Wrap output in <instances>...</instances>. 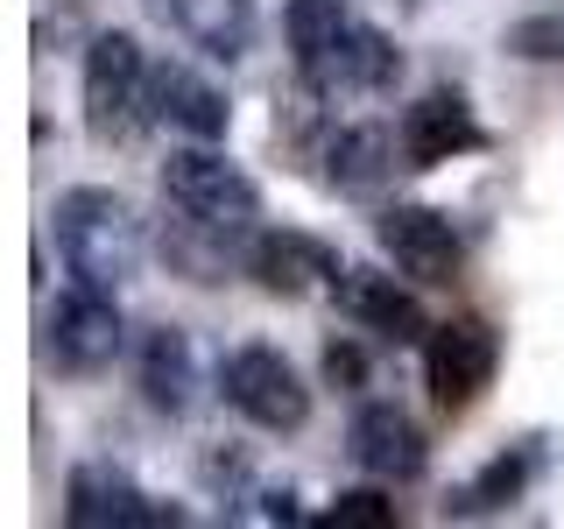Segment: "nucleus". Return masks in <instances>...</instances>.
<instances>
[{
  "instance_id": "nucleus-1",
  "label": "nucleus",
  "mask_w": 564,
  "mask_h": 529,
  "mask_svg": "<svg viewBox=\"0 0 564 529\" xmlns=\"http://www.w3.org/2000/svg\"><path fill=\"white\" fill-rule=\"evenodd\" d=\"M282 29H290L296 78L317 99H367L402 78V50L375 22H360L346 0H290Z\"/></svg>"
},
{
  "instance_id": "nucleus-2",
  "label": "nucleus",
  "mask_w": 564,
  "mask_h": 529,
  "mask_svg": "<svg viewBox=\"0 0 564 529\" xmlns=\"http://www.w3.org/2000/svg\"><path fill=\"white\" fill-rule=\"evenodd\" d=\"M50 219H57V255H64L70 282H93V290H113V296L128 290V276L141 269V219L120 191L70 184L50 205Z\"/></svg>"
},
{
  "instance_id": "nucleus-3",
  "label": "nucleus",
  "mask_w": 564,
  "mask_h": 529,
  "mask_svg": "<svg viewBox=\"0 0 564 529\" xmlns=\"http://www.w3.org/2000/svg\"><path fill=\"white\" fill-rule=\"evenodd\" d=\"M163 198L184 212L191 226H205V234H219V240L254 234V219H261L254 176H247L234 155H219L212 141L170 149V163H163Z\"/></svg>"
},
{
  "instance_id": "nucleus-4",
  "label": "nucleus",
  "mask_w": 564,
  "mask_h": 529,
  "mask_svg": "<svg viewBox=\"0 0 564 529\" xmlns=\"http://www.w3.org/2000/svg\"><path fill=\"white\" fill-rule=\"evenodd\" d=\"M149 57H141V43L128 29H106L93 35V50H85V128L93 141H128L149 114Z\"/></svg>"
},
{
  "instance_id": "nucleus-5",
  "label": "nucleus",
  "mask_w": 564,
  "mask_h": 529,
  "mask_svg": "<svg viewBox=\"0 0 564 529\" xmlns=\"http://www.w3.org/2000/svg\"><path fill=\"white\" fill-rule=\"evenodd\" d=\"M219 396L234 402L247 423H261V431H304V417H311L304 375L261 339H247L219 360Z\"/></svg>"
},
{
  "instance_id": "nucleus-6",
  "label": "nucleus",
  "mask_w": 564,
  "mask_h": 529,
  "mask_svg": "<svg viewBox=\"0 0 564 529\" xmlns=\"http://www.w3.org/2000/svg\"><path fill=\"white\" fill-rule=\"evenodd\" d=\"M494 367H501V339L487 317H452V325H431V339H423V375H431V396L445 410L480 402Z\"/></svg>"
},
{
  "instance_id": "nucleus-7",
  "label": "nucleus",
  "mask_w": 564,
  "mask_h": 529,
  "mask_svg": "<svg viewBox=\"0 0 564 529\" xmlns=\"http://www.w3.org/2000/svg\"><path fill=\"white\" fill-rule=\"evenodd\" d=\"M43 332H50V360H57L64 375H99V367L120 353V304H113V290L70 282L57 304H50Z\"/></svg>"
},
{
  "instance_id": "nucleus-8",
  "label": "nucleus",
  "mask_w": 564,
  "mask_h": 529,
  "mask_svg": "<svg viewBox=\"0 0 564 529\" xmlns=\"http://www.w3.org/2000/svg\"><path fill=\"white\" fill-rule=\"evenodd\" d=\"M381 255L395 261V276L410 282H458L466 269V247H458V226L437 205H388L375 219Z\"/></svg>"
},
{
  "instance_id": "nucleus-9",
  "label": "nucleus",
  "mask_w": 564,
  "mask_h": 529,
  "mask_svg": "<svg viewBox=\"0 0 564 529\" xmlns=\"http://www.w3.org/2000/svg\"><path fill=\"white\" fill-rule=\"evenodd\" d=\"M247 276L275 296H311V290L339 282V255L317 234H304V226H269V234H254V247H247Z\"/></svg>"
},
{
  "instance_id": "nucleus-10",
  "label": "nucleus",
  "mask_w": 564,
  "mask_h": 529,
  "mask_svg": "<svg viewBox=\"0 0 564 529\" xmlns=\"http://www.w3.org/2000/svg\"><path fill=\"white\" fill-rule=\"evenodd\" d=\"M402 163L410 170H437V163H452V155H466V149H480V120H473V106L458 99V93H423L402 106Z\"/></svg>"
},
{
  "instance_id": "nucleus-11",
  "label": "nucleus",
  "mask_w": 564,
  "mask_h": 529,
  "mask_svg": "<svg viewBox=\"0 0 564 529\" xmlns=\"http://www.w3.org/2000/svg\"><path fill=\"white\" fill-rule=\"evenodd\" d=\"M64 522H78V529H134V522H184V516L163 508V501H149L128 473L78 466L70 487H64Z\"/></svg>"
},
{
  "instance_id": "nucleus-12",
  "label": "nucleus",
  "mask_w": 564,
  "mask_h": 529,
  "mask_svg": "<svg viewBox=\"0 0 564 529\" xmlns=\"http://www.w3.org/2000/svg\"><path fill=\"white\" fill-rule=\"evenodd\" d=\"M346 452H352V466L375 473V481H416L423 458H431L416 417L395 410V402H367V410L352 417V431H346Z\"/></svg>"
},
{
  "instance_id": "nucleus-13",
  "label": "nucleus",
  "mask_w": 564,
  "mask_h": 529,
  "mask_svg": "<svg viewBox=\"0 0 564 529\" xmlns=\"http://www.w3.org/2000/svg\"><path fill=\"white\" fill-rule=\"evenodd\" d=\"M149 114L163 120V128L191 134V141H219L226 120H234V106H226V93L205 78V71H191V64L170 57V64L149 71Z\"/></svg>"
},
{
  "instance_id": "nucleus-14",
  "label": "nucleus",
  "mask_w": 564,
  "mask_h": 529,
  "mask_svg": "<svg viewBox=\"0 0 564 529\" xmlns=\"http://www.w3.org/2000/svg\"><path fill=\"white\" fill-rule=\"evenodd\" d=\"M332 296H339V311L352 325L381 332V339H431V317H423L416 290H402V282L381 276V269H339Z\"/></svg>"
},
{
  "instance_id": "nucleus-15",
  "label": "nucleus",
  "mask_w": 564,
  "mask_h": 529,
  "mask_svg": "<svg viewBox=\"0 0 564 529\" xmlns=\"http://www.w3.org/2000/svg\"><path fill=\"white\" fill-rule=\"evenodd\" d=\"M134 381H141V396H149V410L184 417L191 396H198V360H191V339H184V332H176V325L141 332V346H134Z\"/></svg>"
},
{
  "instance_id": "nucleus-16",
  "label": "nucleus",
  "mask_w": 564,
  "mask_h": 529,
  "mask_svg": "<svg viewBox=\"0 0 564 529\" xmlns=\"http://www.w3.org/2000/svg\"><path fill=\"white\" fill-rule=\"evenodd\" d=\"M395 155H402V134H388L381 120H352V128L332 134L325 176H332V191H352V198H367V191H381L388 176H395Z\"/></svg>"
},
{
  "instance_id": "nucleus-17",
  "label": "nucleus",
  "mask_w": 564,
  "mask_h": 529,
  "mask_svg": "<svg viewBox=\"0 0 564 529\" xmlns=\"http://www.w3.org/2000/svg\"><path fill=\"white\" fill-rule=\"evenodd\" d=\"M508 50L529 64H557L564 57V0H551V14H529V22L508 29Z\"/></svg>"
},
{
  "instance_id": "nucleus-18",
  "label": "nucleus",
  "mask_w": 564,
  "mask_h": 529,
  "mask_svg": "<svg viewBox=\"0 0 564 529\" xmlns=\"http://www.w3.org/2000/svg\"><path fill=\"white\" fill-rule=\"evenodd\" d=\"M325 522H332V529H395V501H388V494H375V487H352V494H339V501H332Z\"/></svg>"
},
{
  "instance_id": "nucleus-19",
  "label": "nucleus",
  "mask_w": 564,
  "mask_h": 529,
  "mask_svg": "<svg viewBox=\"0 0 564 529\" xmlns=\"http://www.w3.org/2000/svg\"><path fill=\"white\" fill-rule=\"evenodd\" d=\"M522 473H529L522 458H494L480 481L466 487V501H458V508H501V501H516V494H522Z\"/></svg>"
},
{
  "instance_id": "nucleus-20",
  "label": "nucleus",
  "mask_w": 564,
  "mask_h": 529,
  "mask_svg": "<svg viewBox=\"0 0 564 529\" xmlns=\"http://www.w3.org/2000/svg\"><path fill=\"white\" fill-rule=\"evenodd\" d=\"M325 381H332V388H360V381H367V353L352 346V339H332V346H325Z\"/></svg>"
},
{
  "instance_id": "nucleus-21",
  "label": "nucleus",
  "mask_w": 564,
  "mask_h": 529,
  "mask_svg": "<svg viewBox=\"0 0 564 529\" xmlns=\"http://www.w3.org/2000/svg\"><path fill=\"white\" fill-rule=\"evenodd\" d=\"M543 8H551V0H543Z\"/></svg>"
}]
</instances>
